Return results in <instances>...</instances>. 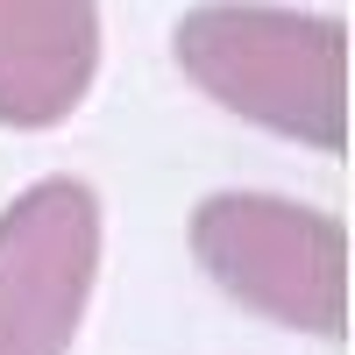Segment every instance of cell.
<instances>
[{
    "label": "cell",
    "instance_id": "7a4b0ae2",
    "mask_svg": "<svg viewBox=\"0 0 355 355\" xmlns=\"http://www.w3.org/2000/svg\"><path fill=\"white\" fill-rule=\"evenodd\" d=\"M192 256L242 313L334 341L348 327V234L334 214L284 192H206Z\"/></svg>",
    "mask_w": 355,
    "mask_h": 355
},
{
    "label": "cell",
    "instance_id": "3957f363",
    "mask_svg": "<svg viewBox=\"0 0 355 355\" xmlns=\"http://www.w3.org/2000/svg\"><path fill=\"white\" fill-rule=\"evenodd\" d=\"M100 284V192L36 178L0 206V355H71Z\"/></svg>",
    "mask_w": 355,
    "mask_h": 355
},
{
    "label": "cell",
    "instance_id": "6da1fadb",
    "mask_svg": "<svg viewBox=\"0 0 355 355\" xmlns=\"http://www.w3.org/2000/svg\"><path fill=\"white\" fill-rule=\"evenodd\" d=\"M341 21L270 0H206L171 28L178 71L214 107L270 128L299 150L341 157L348 100H341Z\"/></svg>",
    "mask_w": 355,
    "mask_h": 355
},
{
    "label": "cell",
    "instance_id": "277c9868",
    "mask_svg": "<svg viewBox=\"0 0 355 355\" xmlns=\"http://www.w3.org/2000/svg\"><path fill=\"white\" fill-rule=\"evenodd\" d=\"M100 78V0H0V128L36 135Z\"/></svg>",
    "mask_w": 355,
    "mask_h": 355
}]
</instances>
